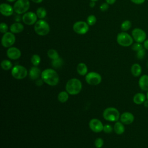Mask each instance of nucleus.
<instances>
[{
    "instance_id": "nucleus-1",
    "label": "nucleus",
    "mask_w": 148,
    "mask_h": 148,
    "mask_svg": "<svg viewBox=\"0 0 148 148\" xmlns=\"http://www.w3.org/2000/svg\"><path fill=\"white\" fill-rule=\"evenodd\" d=\"M41 78L43 82L49 86H54L59 82V76L55 70L50 68L46 69L41 73Z\"/></svg>"
},
{
    "instance_id": "nucleus-31",
    "label": "nucleus",
    "mask_w": 148,
    "mask_h": 148,
    "mask_svg": "<svg viewBox=\"0 0 148 148\" xmlns=\"http://www.w3.org/2000/svg\"><path fill=\"white\" fill-rule=\"evenodd\" d=\"M97 21V18L94 15H90L87 18V23L89 25H93Z\"/></svg>"
},
{
    "instance_id": "nucleus-39",
    "label": "nucleus",
    "mask_w": 148,
    "mask_h": 148,
    "mask_svg": "<svg viewBox=\"0 0 148 148\" xmlns=\"http://www.w3.org/2000/svg\"><path fill=\"white\" fill-rule=\"evenodd\" d=\"M143 47L146 49V50H148V39H146L144 42H143Z\"/></svg>"
},
{
    "instance_id": "nucleus-17",
    "label": "nucleus",
    "mask_w": 148,
    "mask_h": 148,
    "mask_svg": "<svg viewBox=\"0 0 148 148\" xmlns=\"http://www.w3.org/2000/svg\"><path fill=\"white\" fill-rule=\"evenodd\" d=\"M138 85L139 88L145 91H148V75H142L138 81Z\"/></svg>"
},
{
    "instance_id": "nucleus-34",
    "label": "nucleus",
    "mask_w": 148,
    "mask_h": 148,
    "mask_svg": "<svg viewBox=\"0 0 148 148\" xmlns=\"http://www.w3.org/2000/svg\"><path fill=\"white\" fill-rule=\"evenodd\" d=\"M103 145V140L101 138H98L95 140V146L97 148H101Z\"/></svg>"
},
{
    "instance_id": "nucleus-18",
    "label": "nucleus",
    "mask_w": 148,
    "mask_h": 148,
    "mask_svg": "<svg viewBox=\"0 0 148 148\" xmlns=\"http://www.w3.org/2000/svg\"><path fill=\"white\" fill-rule=\"evenodd\" d=\"M146 99V95L142 92H138L133 97V102L136 105L143 104Z\"/></svg>"
},
{
    "instance_id": "nucleus-37",
    "label": "nucleus",
    "mask_w": 148,
    "mask_h": 148,
    "mask_svg": "<svg viewBox=\"0 0 148 148\" xmlns=\"http://www.w3.org/2000/svg\"><path fill=\"white\" fill-rule=\"evenodd\" d=\"M101 10L102 11H105L106 10H108V9L109 8V5H108V3H102L100 7H99Z\"/></svg>"
},
{
    "instance_id": "nucleus-27",
    "label": "nucleus",
    "mask_w": 148,
    "mask_h": 148,
    "mask_svg": "<svg viewBox=\"0 0 148 148\" xmlns=\"http://www.w3.org/2000/svg\"><path fill=\"white\" fill-rule=\"evenodd\" d=\"M36 14L38 18L42 19V18H43L46 17L47 12H46V9L44 8L40 7L36 10Z\"/></svg>"
},
{
    "instance_id": "nucleus-48",
    "label": "nucleus",
    "mask_w": 148,
    "mask_h": 148,
    "mask_svg": "<svg viewBox=\"0 0 148 148\" xmlns=\"http://www.w3.org/2000/svg\"><path fill=\"white\" fill-rule=\"evenodd\" d=\"M92 1H98V0H91Z\"/></svg>"
},
{
    "instance_id": "nucleus-25",
    "label": "nucleus",
    "mask_w": 148,
    "mask_h": 148,
    "mask_svg": "<svg viewBox=\"0 0 148 148\" xmlns=\"http://www.w3.org/2000/svg\"><path fill=\"white\" fill-rule=\"evenodd\" d=\"M131 26H132V23H131V21L128 20H125L121 24V29L123 31L125 32V31L129 30L131 28Z\"/></svg>"
},
{
    "instance_id": "nucleus-24",
    "label": "nucleus",
    "mask_w": 148,
    "mask_h": 148,
    "mask_svg": "<svg viewBox=\"0 0 148 148\" xmlns=\"http://www.w3.org/2000/svg\"><path fill=\"white\" fill-rule=\"evenodd\" d=\"M69 94L67 91H61L58 95V99L60 102L64 103L68 101Z\"/></svg>"
},
{
    "instance_id": "nucleus-4",
    "label": "nucleus",
    "mask_w": 148,
    "mask_h": 148,
    "mask_svg": "<svg viewBox=\"0 0 148 148\" xmlns=\"http://www.w3.org/2000/svg\"><path fill=\"white\" fill-rule=\"evenodd\" d=\"M116 40L117 43L123 47H128L133 43V38L129 34L125 32H121L118 34Z\"/></svg>"
},
{
    "instance_id": "nucleus-20",
    "label": "nucleus",
    "mask_w": 148,
    "mask_h": 148,
    "mask_svg": "<svg viewBox=\"0 0 148 148\" xmlns=\"http://www.w3.org/2000/svg\"><path fill=\"white\" fill-rule=\"evenodd\" d=\"M10 30L13 34L20 33L24 30V25L20 23H14L10 25Z\"/></svg>"
},
{
    "instance_id": "nucleus-22",
    "label": "nucleus",
    "mask_w": 148,
    "mask_h": 148,
    "mask_svg": "<svg viewBox=\"0 0 148 148\" xmlns=\"http://www.w3.org/2000/svg\"><path fill=\"white\" fill-rule=\"evenodd\" d=\"M113 130L117 134H123L125 131V127L124 126V124L120 121H116L114 125Z\"/></svg>"
},
{
    "instance_id": "nucleus-16",
    "label": "nucleus",
    "mask_w": 148,
    "mask_h": 148,
    "mask_svg": "<svg viewBox=\"0 0 148 148\" xmlns=\"http://www.w3.org/2000/svg\"><path fill=\"white\" fill-rule=\"evenodd\" d=\"M0 12L3 16H10L13 14L14 9L10 5L6 3H2L0 5Z\"/></svg>"
},
{
    "instance_id": "nucleus-26",
    "label": "nucleus",
    "mask_w": 148,
    "mask_h": 148,
    "mask_svg": "<svg viewBox=\"0 0 148 148\" xmlns=\"http://www.w3.org/2000/svg\"><path fill=\"white\" fill-rule=\"evenodd\" d=\"M1 67L3 69L5 70V71H8L10 69L12 68V62L8 60H4L1 62Z\"/></svg>"
},
{
    "instance_id": "nucleus-44",
    "label": "nucleus",
    "mask_w": 148,
    "mask_h": 148,
    "mask_svg": "<svg viewBox=\"0 0 148 148\" xmlns=\"http://www.w3.org/2000/svg\"><path fill=\"white\" fill-rule=\"evenodd\" d=\"M32 2H35V3H40V2H42V1H43V0H31Z\"/></svg>"
},
{
    "instance_id": "nucleus-45",
    "label": "nucleus",
    "mask_w": 148,
    "mask_h": 148,
    "mask_svg": "<svg viewBox=\"0 0 148 148\" xmlns=\"http://www.w3.org/2000/svg\"><path fill=\"white\" fill-rule=\"evenodd\" d=\"M7 1H8V2H14V1H15L16 0H6Z\"/></svg>"
},
{
    "instance_id": "nucleus-40",
    "label": "nucleus",
    "mask_w": 148,
    "mask_h": 148,
    "mask_svg": "<svg viewBox=\"0 0 148 148\" xmlns=\"http://www.w3.org/2000/svg\"><path fill=\"white\" fill-rule=\"evenodd\" d=\"M43 80L41 79H38L36 81V82H35V83H36V84L37 85V86H42V83H43Z\"/></svg>"
},
{
    "instance_id": "nucleus-23",
    "label": "nucleus",
    "mask_w": 148,
    "mask_h": 148,
    "mask_svg": "<svg viewBox=\"0 0 148 148\" xmlns=\"http://www.w3.org/2000/svg\"><path fill=\"white\" fill-rule=\"evenodd\" d=\"M88 68L87 65L83 62L79 63L77 66V73L82 76H84L87 74Z\"/></svg>"
},
{
    "instance_id": "nucleus-35",
    "label": "nucleus",
    "mask_w": 148,
    "mask_h": 148,
    "mask_svg": "<svg viewBox=\"0 0 148 148\" xmlns=\"http://www.w3.org/2000/svg\"><path fill=\"white\" fill-rule=\"evenodd\" d=\"M8 26L5 23H1L0 24V31L1 33L5 34L8 32Z\"/></svg>"
},
{
    "instance_id": "nucleus-47",
    "label": "nucleus",
    "mask_w": 148,
    "mask_h": 148,
    "mask_svg": "<svg viewBox=\"0 0 148 148\" xmlns=\"http://www.w3.org/2000/svg\"><path fill=\"white\" fill-rule=\"evenodd\" d=\"M146 65H147V68H148V61H147V63H146Z\"/></svg>"
},
{
    "instance_id": "nucleus-21",
    "label": "nucleus",
    "mask_w": 148,
    "mask_h": 148,
    "mask_svg": "<svg viewBox=\"0 0 148 148\" xmlns=\"http://www.w3.org/2000/svg\"><path fill=\"white\" fill-rule=\"evenodd\" d=\"M142 71L141 66L138 63H135L131 66V72L134 77L139 76L142 73Z\"/></svg>"
},
{
    "instance_id": "nucleus-6",
    "label": "nucleus",
    "mask_w": 148,
    "mask_h": 148,
    "mask_svg": "<svg viewBox=\"0 0 148 148\" xmlns=\"http://www.w3.org/2000/svg\"><path fill=\"white\" fill-rule=\"evenodd\" d=\"M30 6L28 0H17L13 6L14 11L18 14L26 13Z\"/></svg>"
},
{
    "instance_id": "nucleus-30",
    "label": "nucleus",
    "mask_w": 148,
    "mask_h": 148,
    "mask_svg": "<svg viewBox=\"0 0 148 148\" xmlns=\"http://www.w3.org/2000/svg\"><path fill=\"white\" fill-rule=\"evenodd\" d=\"M40 61H41V59H40V57L39 55L38 54H34L32 57H31V63L34 65V66H37L40 62Z\"/></svg>"
},
{
    "instance_id": "nucleus-29",
    "label": "nucleus",
    "mask_w": 148,
    "mask_h": 148,
    "mask_svg": "<svg viewBox=\"0 0 148 148\" xmlns=\"http://www.w3.org/2000/svg\"><path fill=\"white\" fill-rule=\"evenodd\" d=\"M63 64V61L62 60L61 58H58L57 59H56V60H52L51 61V65H52V66L54 67V68L56 69H57V68H60L62 65Z\"/></svg>"
},
{
    "instance_id": "nucleus-36",
    "label": "nucleus",
    "mask_w": 148,
    "mask_h": 148,
    "mask_svg": "<svg viewBox=\"0 0 148 148\" xmlns=\"http://www.w3.org/2000/svg\"><path fill=\"white\" fill-rule=\"evenodd\" d=\"M103 131L105 132V133H107V134H109V133H111L113 131V127L109 125V124H106V125H105L103 126Z\"/></svg>"
},
{
    "instance_id": "nucleus-43",
    "label": "nucleus",
    "mask_w": 148,
    "mask_h": 148,
    "mask_svg": "<svg viewBox=\"0 0 148 148\" xmlns=\"http://www.w3.org/2000/svg\"><path fill=\"white\" fill-rule=\"evenodd\" d=\"M90 7L93 8L95 6V1H91V2L90 3Z\"/></svg>"
},
{
    "instance_id": "nucleus-42",
    "label": "nucleus",
    "mask_w": 148,
    "mask_h": 148,
    "mask_svg": "<svg viewBox=\"0 0 148 148\" xmlns=\"http://www.w3.org/2000/svg\"><path fill=\"white\" fill-rule=\"evenodd\" d=\"M143 105L146 108H148V99H146L143 103Z\"/></svg>"
},
{
    "instance_id": "nucleus-46",
    "label": "nucleus",
    "mask_w": 148,
    "mask_h": 148,
    "mask_svg": "<svg viewBox=\"0 0 148 148\" xmlns=\"http://www.w3.org/2000/svg\"><path fill=\"white\" fill-rule=\"evenodd\" d=\"M146 99H148V91H147V93H146Z\"/></svg>"
},
{
    "instance_id": "nucleus-12",
    "label": "nucleus",
    "mask_w": 148,
    "mask_h": 148,
    "mask_svg": "<svg viewBox=\"0 0 148 148\" xmlns=\"http://www.w3.org/2000/svg\"><path fill=\"white\" fill-rule=\"evenodd\" d=\"M37 15L34 12H28L25 13L23 17H22V20L23 23L27 25H32L37 21Z\"/></svg>"
},
{
    "instance_id": "nucleus-41",
    "label": "nucleus",
    "mask_w": 148,
    "mask_h": 148,
    "mask_svg": "<svg viewBox=\"0 0 148 148\" xmlns=\"http://www.w3.org/2000/svg\"><path fill=\"white\" fill-rule=\"evenodd\" d=\"M105 1H106V3H108V4L112 5V4H113L116 2V0H105Z\"/></svg>"
},
{
    "instance_id": "nucleus-38",
    "label": "nucleus",
    "mask_w": 148,
    "mask_h": 148,
    "mask_svg": "<svg viewBox=\"0 0 148 148\" xmlns=\"http://www.w3.org/2000/svg\"><path fill=\"white\" fill-rule=\"evenodd\" d=\"M132 2L136 5H141L146 0H130Z\"/></svg>"
},
{
    "instance_id": "nucleus-11",
    "label": "nucleus",
    "mask_w": 148,
    "mask_h": 148,
    "mask_svg": "<svg viewBox=\"0 0 148 148\" xmlns=\"http://www.w3.org/2000/svg\"><path fill=\"white\" fill-rule=\"evenodd\" d=\"M16 41V38L12 32H7L3 34L1 39V43L5 47H10Z\"/></svg>"
},
{
    "instance_id": "nucleus-9",
    "label": "nucleus",
    "mask_w": 148,
    "mask_h": 148,
    "mask_svg": "<svg viewBox=\"0 0 148 148\" xmlns=\"http://www.w3.org/2000/svg\"><path fill=\"white\" fill-rule=\"evenodd\" d=\"M132 36L133 39L138 43H142L146 39V33L141 28H135L132 31Z\"/></svg>"
},
{
    "instance_id": "nucleus-32",
    "label": "nucleus",
    "mask_w": 148,
    "mask_h": 148,
    "mask_svg": "<svg viewBox=\"0 0 148 148\" xmlns=\"http://www.w3.org/2000/svg\"><path fill=\"white\" fill-rule=\"evenodd\" d=\"M145 49L143 48L140 50H139L138 51L136 52V57L139 60H142L144 58L145 54H146V51H145Z\"/></svg>"
},
{
    "instance_id": "nucleus-28",
    "label": "nucleus",
    "mask_w": 148,
    "mask_h": 148,
    "mask_svg": "<svg viewBox=\"0 0 148 148\" xmlns=\"http://www.w3.org/2000/svg\"><path fill=\"white\" fill-rule=\"evenodd\" d=\"M48 57L52 60H56L59 58V54L58 52L54 49H50L47 51Z\"/></svg>"
},
{
    "instance_id": "nucleus-10",
    "label": "nucleus",
    "mask_w": 148,
    "mask_h": 148,
    "mask_svg": "<svg viewBox=\"0 0 148 148\" xmlns=\"http://www.w3.org/2000/svg\"><path fill=\"white\" fill-rule=\"evenodd\" d=\"M73 29L76 34L83 35L88 31V24L85 21H79L73 24Z\"/></svg>"
},
{
    "instance_id": "nucleus-14",
    "label": "nucleus",
    "mask_w": 148,
    "mask_h": 148,
    "mask_svg": "<svg viewBox=\"0 0 148 148\" xmlns=\"http://www.w3.org/2000/svg\"><path fill=\"white\" fill-rule=\"evenodd\" d=\"M120 121L124 124H131L134 121V116L132 113L128 112H125L122 113L120 117Z\"/></svg>"
},
{
    "instance_id": "nucleus-19",
    "label": "nucleus",
    "mask_w": 148,
    "mask_h": 148,
    "mask_svg": "<svg viewBox=\"0 0 148 148\" xmlns=\"http://www.w3.org/2000/svg\"><path fill=\"white\" fill-rule=\"evenodd\" d=\"M41 75L40 70L36 66L32 67L29 71V76L32 80H36Z\"/></svg>"
},
{
    "instance_id": "nucleus-8",
    "label": "nucleus",
    "mask_w": 148,
    "mask_h": 148,
    "mask_svg": "<svg viewBox=\"0 0 148 148\" xmlns=\"http://www.w3.org/2000/svg\"><path fill=\"white\" fill-rule=\"evenodd\" d=\"M85 80L88 84L91 86H97L101 82L102 77L97 72H90L86 75Z\"/></svg>"
},
{
    "instance_id": "nucleus-5",
    "label": "nucleus",
    "mask_w": 148,
    "mask_h": 148,
    "mask_svg": "<svg viewBox=\"0 0 148 148\" xmlns=\"http://www.w3.org/2000/svg\"><path fill=\"white\" fill-rule=\"evenodd\" d=\"M34 30L38 35L45 36L49 34L50 31V26L46 21L39 20L35 24Z\"/></svg>"
},
{
    "instance_id": "nucleus-33",
    "label": "nucleus",
    "mask_w": 148,
    "mask_h": 148,
    "mask_svg": "<svg viewBox=\"0 0 148 148\" xmlns=\"http://www.w3.org/2000/svg\"><path fill=\"white\" fill-rule=\"evenodd\" d=\"M143 45H142L141 44V43H138V42H136L135 43H134L132 46V49L134 50V51H138L139 50L143 49Z\"/></svg>"
},
{
    "instance_id": "nucleus-15",
    "label": "nucleus",
    "mask_w": 148,
    "mask_h": 148,
    "mask_svg": "<svg viewBox=\"0 0 148 148\" xmlns=\"http://www.w3.org/2000/svg\"><path fill=\"white\" fill-rule=\"evenodd\" d=\"M7 56L11 60H17L21 56L20 50L15 47H9L6 52Z\"/></svg>"
},
{
    "instance_id": "nucleus-7",
    "label": "nucleus",
    "mask_w": 148,
    "mask_h": 148,
    "mask_svg": "<svg viewBox=\"0 0 148 148\" xmlns=\"http://www.w3.org/2000/svg\"><path fill=\"white\" fill-rule=\"evenodd\" d=\"M11 73L12 76L16 79H23L28 74L27 69L24 66L20 65H17L13 67Z\"/></svg>"
},
{
    "instance_id": "nucleus-3",
    "label": "nucleus",
    "mask_w": 148,
    "mask_h": 148,
    "mask_svg": "<svg viewBox=\"0 0 148 148\" xmlns=\"http://www.w3.org/2000/svg\"><path fill=\"white\" fill-rule=\"evenodd\" d=\"M103 117L105 120L109 121H117L120 117L119 110L113 107H109L105 109L103 112Z\"/></svg>"
},
{
    "instance_id": "nucleus-2",
    "label": "nucleus",
    "mask_w": 148,
    "mask_h": 148,
    "mask_svg": "<svg viewBox=\"0 0 148 148\" xmlns=\"http://www.w3.org/2000/svg\"><path fill=\"white\" fill-rule=\"evenodd\" d=\"M65 89L69 94L76 95L79 94L82 89V82L76 78L71 79L67 82Z\"/></svg>"
},
{
    "instance_id": "nucleus-13",
    "label": "nucleus",
    "mask_w": 148,
    "mask_h": 148,
    "mask_svg": "<svg viewBox=\"0 0 148 148\" xmlns=\"http://www.w3.org/2000/svg\"><path fill=\"white\" fill-rule=\"evenodd\" d=\"M103 125L102 122L97 119H92L89 122L90 128L94 132H100L103 131Z\"/></svg>"
}]
</instances>
